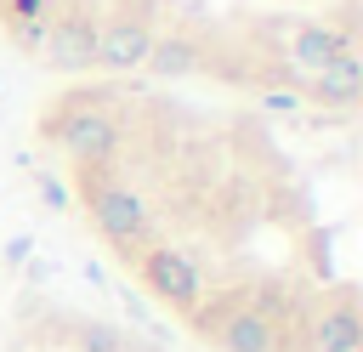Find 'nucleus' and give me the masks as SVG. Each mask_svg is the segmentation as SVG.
<instances>
[{
	"label": "nucleus",
	"instance_id": "obj_3",
	"mask_svg": "<svg viewBox=\"0 0 363 352\" xmlns=\"http://www.w3.org/2000/svg\"><path fill=\"white\" fill-rule=\"evenodd\" d=\"M79 199H85L91 227H96L119 255H136L142 244H153V238H147V233H153V210H147V199H142L136 187L113 182L108 170H79Z\"/></svg>",
	"mask_w": 363,
	"mask_h": 352
},
{
	"label": "nucleus",
	"instance_id": "obj_2",
	"mask_svg": "<svg viewBox=\"0 0 363 352\" xmlns=\"http://www.w3.org/2000/svg\"><path fill=\"white\" fill-rule=\"evenodd\" d=\"M193 329L216 352H295V335L284 318H272L250 290H233L221 301H199Z\"/></svg>",
	"mask_w": 363,
	"mask_h": 352
},
{
	"label": "nucleus",
	"instance_id": "obj_6",
	"mask_svg": "<svg viewBox=\"0 0 363 352\" xmlns=\"http://www.w3.org/2000/svg\"><path fill=\"white\" fill-rule=\"evenodd\" d=\"M295 352H363V318H357V295L335 290L329 301L301 312V341Z\"/></svg>",
	"mask_w": 363,
	"mask_h": 352
},
{
	"label": "nucleus",
	"instance_id": "obj_11",
	"mask_svg": "<svg viewBox=\"0 0 363 352\" xmlns=\"http://www.w3.org/2000/svg\"><path fill=\"white\" fill-rule=\"evenodd\" d=\"M68 335H74V346H79V352H136V346H130V335H125L119 324H108V318H74V324H68Z\"/></svg>",
	"mask_w": 363,
	"mask_h": 352
},
{
	"label": "nucleus",
	"instance_id": "obj_10",
	"mask_svg": "<svg viewBox=\"0 0 363 352\" xmlns=\"http://www.w3.org/2000/svg\"><path fill=\"white\" fill-rule=\"evenodd\" d=\"M147 68L164 74V79H182V74H199L204 68V45L193 34H153V51H147Z\"/></svg>",
	"mask_w": 363,
	"mask_h": 352
},
{
	"label": "nucleus",
	"instance_id": "obj_15",
	"mask_svg": "<svg viewBox=\"0 0 363 352\" xmlns=\"http://www.w3.org/2000/svg\"><path fill=\"white\" fill-rule=\"evenodd\" d=\"M40 199H45L51 210H68V193H62V182H57V176H40Z\"/></svg>",
	"mask_w": 363,
	"mask_h": 352
},
{
	"label": "nucleus",
	"instance_id": "obj_5",
	"mask_svg": "<svg viewBox=\"0 0 363 352\" xmlns=\"http://www.w3.org/2000/svg\"><path fill=\"white\" fill-rule=\"evenodd\" d=\"M96 28H102L96 6H79V0L57 6L51 28H45L40 62H45L51 74H91V68H96Z\"/></svg>",
	"mask_w": 363,
	"mask_h": 352
},
{
	"label": "nucleus",
	"instance_id": "obj_9",
	"mask_svg": "<svg viewBox=\"0 0 363 352\" xmlns=\"http://www.w3.org/2000/svg\"><path fill=\"white\" fill-rule=\"evenodd\" d=\"M301 97L318 102V108H357V97H363V57H357V45L340 51L335 62H323L318 74H306Z\"/></svg>",
	"mask_w": 363,
	"mask_h": 352
},
{
	"label": "nucleus",
	"instance_id": "obj_16",
	"mask_svg": "<svg viewBox=\"0 0 363 352\" xmlns=\"http://www.w3.org/2000/svg\"><path fill=\"white\" fill-rule=\"evenodd\" d=\"M28 250H34L28 238H11V244H6V255H0V273H6V267H17V261H28Z\"/></svg>",
	"mask_w": 363,
	"mask_h": 352
},
{
	"label": "nucleus",
	"instance_id": "obj_7",
	"mask_svg": "<svg viewBox=\"0 0 363 352\" xmlns=\"http://www.w3.org/2000/svg\"><path fill=\"white\" fill-rule=\"evenodd\" d=\"M357 45V34L352 28H340V23H323V17H306V23H295L289 28V40H284V74L301 85L306 74H318L323 62H335L340 51H352Z\"/></svg>",
	"mask_w": 363,
	"mask_h": 352
},
{
	"label": "nucleus",
	"instance_id": "obj_8",
	"mask_svg": "<svg viewBox=\"0 0 363 352\" xmlns=\"http://www.w3.org/2000/svg\"><path fill=\"white\" fill-rule=\"evenodd\" d=\"M147 51H153V17H142V11H119L96 28L102 74H136V68H147Z\"/></svg>",
	"mask_w": 363,
	"mask_h": 352
},
{
	"label": "nucleus",
	"instance_id": "obj_1",
	"mask_svg": "<svg viewBox=\"0 0 363 352\" xmlns=\"http://www.w3.org/2000/svg\"><path fill=\"white\" fill-rule=\"evenodd\" d=\"M40 136L57 142L79 170H108L125 131H119V119H113V108H108L102 97L74 91V97H62L51 114H40Z\"/></svg>",
	"mask_w": 363,
	"mask_h": 352
},
{
	"label": "nucleus",
	"instance_id": "obj_12",
	"mask_svg": "<svg viewBox=\"0 0 363 352\" xmlns=\"http://www.w3.org/2000/svg\"><path fill=\"white\" fill-rule=\"evenodd\" d=\"M62 0H0V28L11 23H51Z\"/></svg>",
	"mask_w": 363,
	"mask_h": 352
},
{
	"label": "nucleus",
	"instance_id": "obj_14",
	"mask_svg": "<svg viewBox=\"0 0 363 352\" xmlns=\"http://www.w3.org/2000/svg\"><path fill=\"white\" fill-rule=\"evenodd\" d=\"M45 28H51V23H11V28H6V40H11L17 51L40 57V51H45Z\"/></svg>",
	"mask_w": 363,
	"mask_h": 352
},
{
	"label": "nucleus",
	"instance_id": "obj_4",
	"mask_svg": "<svg viewBox=\"0 0 363 352\" xmlns=\"http://www.w3.org/2000/svg\"><path fill=\"white\" fill-rule=\"evenodd\" d=\"M130 267H136L142 290H147L159 307H170L176 318H193V312H199V301H204V273H199V261H193L187 250H176V244H142V250L130 255Z\"/></svg>",
	"mask_w": 363,
	"mask_h": 352
},
{
	"label": "nucleus",
	"instance_id": "obj_13",
	"mask_svg": "<svg viewBox=\"0 0 363 352\" xmlns=\"http://www.w3.org/2000/svg\"><path fill=\"white\" fill-rule=\"evenodd\" d=\"M261 108H267V114H301L306 97H301V85H267V91H261Z\"/></svg>",
	"mask_w": 363,
	"mask_h": 352
}]
</instances>
